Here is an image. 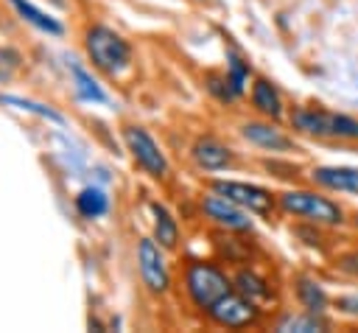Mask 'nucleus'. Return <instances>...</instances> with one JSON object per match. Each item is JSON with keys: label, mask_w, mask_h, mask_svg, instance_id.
I'll list each match as a JSON object with an SVG mask.
<instances>
[{"label": "nucleus", "mask_w": 358, "mask_h": 333, "mask_svg": "<svg viewBox=\"0 0 358 333\" xmlns=\"http://www.w3.org/2000/svg\"><path fill=\"white\" fill-rule=\"evenodd\" d=\"M338 269L347 271V274H358V252H350L338 260Z\"/></svg>", "instance_id": "25"}, {"label": "nucleus", "mask_w": 358, "mask_h": 333, "mask_svg": "<svg viewBox=\"0 0 358 333\" xmlns=\"http://www.w3.org/2000/svg\"><path fill=\"white\" fill-rule=\"evenodd\" d=\"M252 104L266 118H280L282 115V98H280L277 87L268 78H257L252 84Z\"/></svg>", "instance_id": "13"}, {"label": "nucleus", "mask_w": 358, "mask_h": 333, "mask_svg": "<svg viewBox=\"0 0 358 333\" xmlns=\"http://www.w3.org/2000/svg\"><path fill=\"white\" fill-rule=\"evenodd\" d=\"M123 143L131 151L134 162L154 179H162L168 173V160L162 154V148L157 146V140L143 129V126H126L123 129Z\"/></svg>", "instance_id": "5"}, {"label": "nucleus", "mask_w": 358, "mask_h": 333, "mask_svg": "<svg viewBox=\"0 0 358 333\" xmlns=\"http://www.w3.org/2000/svg\"><path fill=\"white\" fill-rule=\"evenodd\" d=\"M243 140H249L252 146L257 148H266V151H294V140L288 134H282L277 126L271 123H260V120H252L241 129Z\"/></svg>", "instance_id": "10"}, {"label": "nucleus", "mask_w": 358, "mask_h": 333, "mask_svg": "<svg viewBox=\"0 0 358 333\" xmlns=\"http://www.w3.org/2000/svg\"><path fill=\"white\" fill-rule=\"evenodd\" d=\"M227 59H229V64H227L229 87H232V92H235V95H241V92L246 90V81H249V64H246L235 50H229V53H227Z\"/></svg>", "instance_id": "21"}, {"label": "nucleus", "mask_w": 358, "mask_h": 333, "mask_svg": "<svg viewBox=\"0 0 358 333\" xmlns=\"http://www.w3.org/2000/svg\"><path fill=\"white\" fill-rule=\"evenodd\" d=\"M201 210L207 213L210 221H215V224L224 227V229H235V232L252 229L249 210H243L241 204H235L232 199H227V196H221V193H215V190L201 199Z\"/></svg>", "instance_id": "9"}, {"label": "nucleus", "mask_w": 358, "mask_h": 333, "mask_svg": "<svg viewBox=\"0 0 358 333\" xmlns=\"http://www.w3.org/2000/svg\"><path fill=\"white\" fill-rule=\"evenodd\" d=\"M190 154H193V162L199 168H204V171H221V168H227L232 162V151L224 143H218L215 137L196 140Z\"/></svg>", "instance_id": "12"}, {"label": "nucleus", "mask_w": 358, "mask_h": 333, "mask_svg": "<svg viewBox=\"0 0 358 333\" xmlns=\"http://www.w3.org/2000/svg\"><path fill=\"white\" fill-rule=\"evenodd\" d=\"M20 70V53L11 48H0V81H8Z\"/></svg>", "instance_id": "23"}, {"label": "nucleus", "mask_w": 358, "mask_h": 333, "mask_svg": "<svg viewBox=\"0 0 358 333\" xmlns=\"http://www.w3.org/2000/svg\"><path fill=\"white\" fill-rule=\"evenodd\" d=\"M207 313H210V319H213L215 325H221V327H246V325H252V322L260 316V308H257L255 299L243 297L241 291H238V294L229 291V294L221 297L213 308H207Z\"/></svg>", "instance_id": "6"}, {"label": "nucleus", "mask_w": 358, "mask_h": 333, "mask_svg": "<svg viewBox=\"0 0 358 333\" xmlns=\"http://www.w3.org/2000/svg\"><path fill=\"white\" fill-rule=\"evenodd\" d=\"M291 126L302 134H313V137H341V140H358V120L350 115H338V112H327V109H313V106H302L294 109L291 115Z\"/></svg>", "instance_id": "2"}, {"label": "nucleus", "mask_w": 358, "mask_h": 333, "mask_svg": "<svg viewBox=\"0 0 358 333\" xmlns=\"http://www.w3.org/2000/svg\"><path fill=\"white\" fill-rule=\"evenodd\" d=\"M70 73H73V81H76V92L81 101H92V104H103L106 101V92L98 87V81L81 67V64H70Z\"/></svg>", "instance_id": "17"}, {"label": "nucleus", "mask_w": 358, "mask_h": 333, "mask_svg": "<svg viewBox=\"0 0 358 333\" xmlns=\"http://www.w3.org/2000/svg\"><path fill=\"white\" fill-rule=\"evenodd\" d=\"M76 207L84 218H98L109 210V199L101 187H84L78 196H76Z\"/></svg>", "instance_id": "18"}, {"label": "nucleus", "mask_w": 358, "mask_h": 333, "mask_svg": "<svg viewBox=\"0 0 358 333\" xmlns=\"http://www.w3.org/2000/svg\"><path fill=\"white\" fill-rule=\"evenodd\" d=\"M235 288H238L243 297L255 299V302L268 299V285H266V280L257 277L255 271H238V277H235Z\"/></svg>", "instance_id": "19"}, {"label": "nucleus", "mask_w": 358, "mask_h": 333, "mask_svg": "<svg viewBox=\"0 0 358 333\" xmlns=\"http://www.w3.org/2000/svg\"><path fill=\"white\" fill-rule=\"evenodd\" d=\"M11 6H14V11L25 20V22H31L34 28H39L42 34H50V36H62V22L59 20H53L50 14H45L42 8H36L31 0H8Z\"/></svg>", "instance_id": "14"}, {"label": "nucleus", "mask_w": 358, "mask_h": 333, "mask_svg": "<svg viewBox=\"0 0 358 333\" xmlns=\"http://www.w3.org/2000/svg\"><path fill=\"white\" fill-rule=\"evenodd\" d=\"M151 215H154V241H159V246H165V249H173L176 241H179V224H176V218L159 201L151 204Z\"/></svg>", "instance_id": "15"}, {"label": "nucleus", "mask_w": 358, "mask_h": 333, "mask_svg": "<svg viewBox=\"0 0 358 333\" xmlns=\"http://www.w3.org/2000/svg\"><path fill=\"white\" fill-rule=\"evenodd\" d=\"M310 179L327 190L358 193V168L350 165H319L310 171Z\"/></svg>", "instance_id": "11"}, {"label": "nucleus", "mask_w": 358, "mask_h": 333, "mask_svg": "<svg viewBox=\"0 0 358 333\" xmlns=\"http://www.w3.org/2000/svg\"><path fill=\"white\" fill-rule=\"evenodd\" d=\"M355 227H358V215H355Z\"/></svg>", "instance_id": "26"}, {"label": "nucleus", "mask_w": 358, "mask_h": 333, "mask_svg": "<svg viewBox=\"0 0 358 333\" xmlns=\"http://www.w3.org/2000/svg\"><path fill=\"white\" fill-rule=\"evenodd\" d=\"M210 187H213L215 193H221V196L232 199V201H235V204H241L243 210H249V213H257V215H266V213H271V207H274V199H271V193H268L266 187H257V185H249V182H235V179H215Z\"/></svg>", "instance_id": "7"}, {"label": "nucleus", "mask_w": 358, "mask_h": 333, "mask_svg": "<svg viewBox=\"0 0 358 333\" xmlns=\"http://www.w3.org/2000/svg\"><path fill=\"white\" fill-rule=\"evenodd\" d=\"M277 330H282V333H294V330L296 333H316V330H324V322L319 319V313L305 311V316H285Z\"/></svg>", "instance_id": "20"}, {"label": "nucleus", "mask_w": 358, "mask_h": 333, "mask_svg": "<svg viewBox=\"0 0 358 333\" xmlns=\"http://www.w3.org/2000/svg\"><path fill=\"white\" fill-rule=\"evenodd\" d=\"M137 266H140V277H143V283L148 285V291H154V294L168 291L171 277H168L162 252H159V246H157L154 238H143V241L137 243Z\"/></svg>", "instance_id": "8"}, {"label": "nucleus", "mask_w": 358, "mask_h": 333, "mask_svg": "<svg viewBox=\"0 0 358 333\" xmlns=\"http://www.w3.org/2000/svg\"><path fill=\"white\" fill-rule=\"evenodd\" d=\"M280 207L291 215H299V218H308L310 224H341L344 221V213L341 207L327 199V196H319L313 190H288L280 196Z\"/></svg>", "instance_id": "4"}, {"label": "nucleus", "mask_w": 358, "mask_h": 333, "mask_svg": "<svg viewBox=\"0 0 358 333\" xmlns=\"http://www.w3.org/2000/svg\"><path fill=\"white\" fill-rule=\"evenodd\" d=\"M0 104H11V106H17V109L36 112V115H42V118H48V120H53V123H64V118H62L59 112H53V109H50V106H45V104L28 101V98H17V95H0Z\"/></svg>", "instance_id": "22"}, {"label": "nucleus", "mask_w": 358, "mask_h": 333, "mask_svg": "<svg viewBox=\"0 0 358 333\" xmlns=\"http://www.w3.org/2000/svg\"><path fill=\"white\" fill-rule=\"evenodd\" d=\"M185 288H187L193 305L201 308V311H207V308H213L221 297H227V294L232 291V283L227 280V274H224L218 266L193 260V263H187V269H185Z\"/></svg>", "instance_id": "3"}, {"label": "nucleus", "mask_w": 358, "mask_h": 333, "mask_svg": "<svg viewBox=\"0 0 358 333\" xmlns=\"http://www.w3.org/2000/svg\"><path fill=\"white\" fill-rule=\"evenodd\" d=\"M207 90H210L213 95H218L221 101H232V98H235V92H232V87H229V78H227V76L221 78V76L210 73V76H207Z\"/></svg>", "instance_id": "24"}, {"label": "nucleus", "mask_w": 358, "mask_h": 333, "mask_svg": "<svg viewBox=\"0 0 358 333\" xmlns=\"http://www.w3.org/2000/svg\"><path fill=\"white\" fill-rule=\"evenodd\" d=\"M296 297H299L302 308L310 311V313H322V311L327 308V294H324V288H322L316 280H310V277H299V280H296Z\"/></svg>", "instance_id": "16"}, {"label": "nucleus", "mask_w": 358, "mask_h": 333, "mask_svg": "<svg viewBox=\"0 0 358 333\" xmlns=\"http://www.w3.org/2000/svg\"><path fill=\"white\" fill-rule=\"evenodd\" d=\"M84 45H87V56L92 59V64L98 70L109 73V76L123 73L129 67V62H131L129 42L117 31H112L106 25H92L87 31V36H84Z\"/></svg>", "instance_id": "1"}]
</instances>
